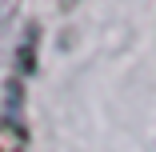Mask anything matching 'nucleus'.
I'll return each mask as SVG.
<instances>
[{
    "mask_svg": "<svg viewBox=\"0 0 156 152\" xmlns=\"http://www.w3.org/2000/svg\"><path fill=\"white\" fill-rule=\"evenodd\" d=\"M36 48H40V28L28 24L24 28V40H20V52H16V64H20V76H28L36 68Z\"/></svg>",
    "mask_w": 156,
    "mask_h": 152,
    "instance_id": "obj_1",
    "label": "nucleus"
},
{
    "mask_svg": "<svg viewBox=\"0 0 156 152\" xmlns=\"http://www.w3.org/2000/svg\"><path fill=\"white\" fill-rule=\"evenodd\" d=\"M28 148V128L20 120H0V152H24Z\"/></svg>",
    "mask_w": 156,
    "mask_h": 152,
    "instance_id": "obj_2",
    "label": "nucleus"
}]
</instances>
